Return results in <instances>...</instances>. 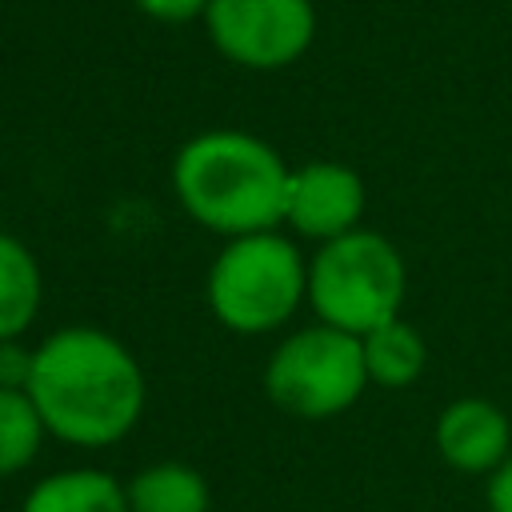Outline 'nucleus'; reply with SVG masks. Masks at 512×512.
<instances>
[{
    "mask_svg": "<svg viewBox=\"0 0 512 512\" xmlns=\"http://www.w3.org/2000/svg\"><path fill=\"white\" fill-rule=\"evenodd\" d=\"M28 396L48 436L76 448H104L136 428L148 384L140 360L112 332L72 324L32 348Z\"/></svg>",
    "mask_w": 512,
    "mask_h": 512,
    "instance_id": "obj_1",
    "label": "nucleus"
},
{
    "mask_svg": "<svg viewBox=\"0 0 512 512\" xmlns=\"http://www.w3.org/2000/svg\"><path fill=\"white\" fill-rule=\"evenodd\" d=\"M288 172L268 140L244 128H208L180 144L172 192L196 224L236 240L284 224Z\"/></svg>",
    "mask_w": 512,
    "mask_h": 512,
    "instance_id": "obj_2",
    "label": "nucleus"
},
{
    "mask_svg": "<svg viewBox=\"0 0 512 512\" xmlns=\"http://www.w3.org/2000/svg\"><path fill=\"white\" fill-rule=\"evenodd\" d=\"M212 316L240 336L276 332L308 300V264L276 228L228 240L204 284Z\"/></svg>",
    "mask_w": 512,
    "mask_h": 512,
    "instance_id": "obj_3",
    "label": "nucleus"
},
{
    "mask_svg": "<svg viewBox=\"0 0 512 512\" xmlns=\"http://www.w3.org/2000/svg\"><path fill=\"white\" fill-rule=\"evenodd\" d=\"M404 256L400 248L368 228H352L308 260V304L320 324L348 336H368L372 328L400 316L404 304Z\"/></svg>",
    "mask_w": 512,
    "mask_h": 512,
    "instance_id": "obj_4",
    "label": "nucleus"
},
{
    "mask_svg": "<svg viewBox=\"0 0 512 512\" xmlns=\"http://www.w3.org/2000/svg\"><path fill=\"white\" fill-rule=\"evenodd\" d=\"M368 388L360 336L332 324H308L276 344L264 368L268 400L296 420H332Z\"/></svg>",
    "mask_w": 512,
    "mask_h": 512,
    "instance_id": "obj_5",
    "label": "nucleus"
},
{
    "mask_svg": "<svg viewBox=\"0 0 512 512\" xmlns=\"http://www.w3.org/2000/svg\"><path fill=\"white\" fill-rule=\"evenodd\" d=\"M216 52L252 72L296 64L316 40L312 0H212L204 12Z\"/></svg>",
    "mask_w": 512,
    "mask_h": 512,
    "instance_id": "obj_6",
    "label": "nucleus"
},
{
    "mask_svg": "<svg viewBox=\"0 0 512 512\" xmlns=\"http://www.w3.org/2000/svg\"><path fill=\"white\" fill-rule=\"evenodd\" d=\"M368 204V188L356 168L340 160H308L288 172L284 192V224L304 240H336L360 228Z\"/></svg>",
    "mask_w": 512,
    "mask_h": 512,
    "instance_id": "obj_7",
    "label": "nucleus"
},
{
    "mask_svg": "<svg viewBox=\"0 0 512 512\" xmlns=\"http://www.w3.org/2000/svg\"><path fill=\"white\" fill-rule=\"evenodd\" d=\"M436 452L456 472L488 476L512 456V424L484 396H460L436 416Z\"/></svg>",
    "mask_w": 512,
    "mask_h": 512,
    "instance_id": "obj_8",
    "label": "nucleus"
},
{
    "mask_svg": "<svg viewBox=\"0 0 512 512\" xmlns=\"http://www.w3.org/2000/svg\"><path fill=\"white\" fill-rule=\"evenodd\" d=\"M20 512H128V496L100 468H60L28 488Z\"/></svg>",
    "mask_w": 512,
    "mask_h": 512,
    "instance_id": "obj_9",
    "label": "nucleus"
},
{
    "mask_svg": "<svg viewBox=\"0 0 512 512\" xmlns=\"http://www.w3.org/2000/svg\"><path fill=\"white\" fill-rule=\"evenodd\" d=\"M360 352H364L368 384H376V388H408L428 368V344H424L420 328H412L400 316L372 328L368 336H360Z\"/></svg>",
    "mask_w": 512,
    "mask_h": 512,
    "instance_id": "obj_10",
    "label": "nucleus"
},
{
    "mask_svg": "<svg viewBox=\"0 0 512 512\" xmlns=\"http://www.w3.org/2000/svg\"><path fill=\"white\" fill-rule=\"evenodd\" d=\"M128 512H208V480L184 460H160L140 468L128 484Z\"/></svg>",
    "mask_w": 512,
    "mask_h": 512,
    "instance_id": "obj_11",
    "label": "nucleus"
},
{
    "mask_svg": "<svg viewBox=\"0 0 512 512\" xmlns=\"http://www.w3.org/2000/svg\"><path fill=\"white\" fill-rule=\"evenodd\" d=\"M40 264L24 240L0 232V340H16L40 312Z\"/></svg>",
    "mask_w": 512,
    "mask_h": 512,
    "instance_id": "obj_12",
    "label": "nucleus"
},
{
    "mask_svg": "<svg viewBox=\"0 0 512 512\" xmlns=\"http://www.w3.org/2000/svg\"><path fill=\"white\" fill-rule=\"evenodd\" d=\"M48 428L28 396V388H0V476L24 472L44 444Z\"/></svg>",
    "mask_w": 512,
    "mask_h": 512,
    "instance_id": "obj_13",
    "label": "nucleus"
},
{
    "mask_svg": "<svg viewBox=\"0 0 512 512\" xmlns=\"http://www.w3.org/2000/svg\"><path fill=\"white\" fill-rule=\"evenodd\" d=\"M132 4L156 24H188V20H204L212 0H132Z\"/></svg>",
    "mask_w": 512,
    "mask_h": 512,
    "instance_id": "obj_14",
    "label": "nucleus"
},
{
    "mask_svg": "<svg viewBox=\"0 0 512 512\" xmlns=\"http://www.w3.org/2000/svg\"><path fill=\"white\" fill-rule=\"evenodd\" d=\"M32 376V348L16 340H0V388H28Z\"/></svg>",
    "mask_w": 512,
    "mask_h": 512,
    "instance_id": "obj_15",
    "label": "nucleus"
},
{
    "mask_svg": "<svg viewBox=\"0 0 512 512\" xmlns=\"http://www.w3.org/2000/svg\"><path fill=\"white\" fill-rule=\"evenodd\" d=\"M488 512H512V456L496 468V472H488Z\"/></svg>",
    "mask_w": 512,
    "mask_h": 512,
    "instance_id": "obj_16",
    "label": "nucleus"
}]
</instances>
